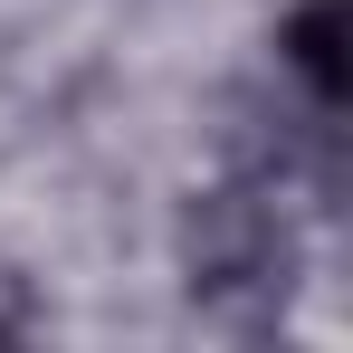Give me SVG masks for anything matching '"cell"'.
Returning <instances> with one entry per match:
<instances>
[{"mask_svg":"<svg viewBox=\"0 0 353 353\" xmlns=\"http://www.w3.org/2000/svg\"><path fill=\"white\" fill-rule=\"evenodd\" d=\"M181 268H191V296L210 315H268L296 277V239L277 220V191L268 181L201 191L191 220H181Z\"/></svg>","mask_w":353,"mask_h":353,"instance_id":"cell-1","label":"cell"},{"mask_svg":"<svg viewBox=\"0 0 353 353\" xmlns=\"http://www.w3.org/2000/svg\"><path fill=\"white\" fill-rule=\"evenodd\" d=\"M277 58L296 67V86L315 96V115H334L353 96V0H296L277 29Z\"/></svg>","mask_w":353,"mask_h":353,"instance_id":"cell-2","label":"cell"}]
</instances>
